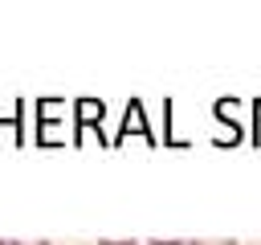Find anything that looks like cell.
<instances>
[{
	"mask_svg": "<svg viewBox=\"0 0 261 245\" xmlns=\"http://www.w3.org/2000/svg\"><path fill=\"white\" fill-rule=\"evenodd\" d=\"M192 245H237L232 237H208V241H192Z\"/></svg>",
	"mask_w": 261,
	"mask_h": 245,
	"instance_id": "cell-1",
	"label": "cell"
},
{
	"mask_svg": "<svg viewBox=\"0 0 261 245\" xmlns=\"http://www.w3.org/2000/svg\"><path fill=\"white\" fill-rule=\"evenodd\" d=\"M12 245H45V237H33V241H29V237H20V241H12Z\"/></svg>",
	"mask_w": 261,
	"mask_h": 245,
	"instance_id": "cell-2",
	"label": "cell"
},
{
	"mask_svg": "<svg viewBox=\"0 0 261 245\" xmlns=\"http://www.w3.org/2000/svg\"><path fill=\"white\" fill-rule=\"evenodd\" d=\"M0 245H4V241H0Z\"/></svg>",
	"mask_w": 261,
	"mask_h": 245,
	"instance_id": "cell-3",
	"label": "cell"
}]
</instances>
